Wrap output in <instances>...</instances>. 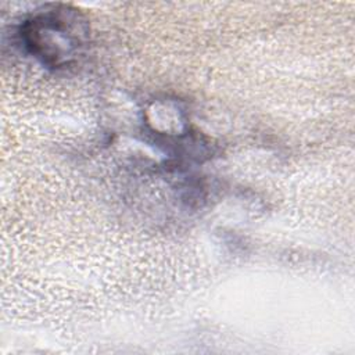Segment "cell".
<instances>
[{
  "mask_svg": "<svg viewBox=\"0 0 355 355\" xmlns=\"http://www.w3.org/2000/svg\"><path fill=\"white\" fill-rule=\"evenodd\" d=\"M17 44L44 68L60 72L80 64L90 42L86 15L69 4H44L17 25Z\"/></svg>",
  "mask_w": 355,
  "mask_h": 355,
  "instance_id": "1",
  "label": "cell"
}]
</instances>
